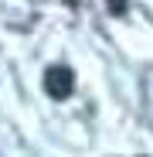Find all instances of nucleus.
Here are the masks:
<instances>
[{
    "instance_id": "f257e3e1",
    "label": "nucleus",
    "mask_w": 153,
    "mask_h": 157,
    "mask_svg": "<svg viewBox=\"0 0 153 157\" xmlns=\"http://www.w3.org/2000/svg\"><path fill=\"white\" fill-rule=\"evenodd\" d=\"M44 89L51 99H68L71 89H75V72L68 65H51L44 72Z\"/></svg>"
},
{
    "instance_id": "f03ea898",
    "label": "nucleus",
    "mask_w": 153,
    "mask_h": 157,
    "mask_svg": "<svg viewBox=\"0 0 153 157\" xmlns=\"http://www.w3.org/2000/svg\"><path fill=\"white\" fill-rule=\"evenodd\" d=\"M112 14H126V0H106Z\"/></svg>"
}]
</instances>
